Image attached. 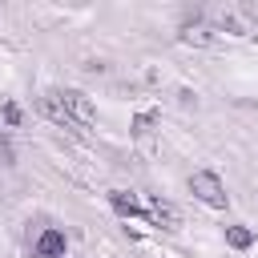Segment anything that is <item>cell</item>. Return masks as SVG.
Instances as JSON below:
<instances>
[{"instance_id": "1", "label": "cell", "mask_w": 258, "mask_h": 258, "mask_svg": "<svg viewBox=\"0 0 258 258\" xmlns=\"http://www.w3.org/2000/svg\"><path fill=\"white\" fill-rule=\"evenodd\" d=\"M189 189H194V198H202L206 206H214V210H226V185H222V177H218V173H210V169H198V173L189 177Z\"/></svg>"}, {"instance_id": "2", "label": "cell", "mask_w": 258, "mask_h": 258, "mask_svg": "<svg viewBox=\"0 0 258 258\" xmlns=\"http://www.w3.org/2000/svg\"><path fill=\"white\" fill-rule=\"evenodd\" d=\"M141 214H145L149 222L165 226V230H177V210H173L169 202H161V198H149V202L141 206Z\"/></svg>"}, {"instance_id": "3", "label": "cell", "mask_w": 258, "mask_h": 258, "mask_svg": "<svg viewBox=\"0 0 258 258\" xmlns=\"http://www.w3.org/2000/svg\"><path fill=\"white\" fill-rule=\"evenodd\" d=\"M64 254V234L60 230H44L36 238V258H60Z\"/></svg>"}, {"instance_id": "4", "label": "cell", "mask_w": 258, "mask_h": 258, "mask_svg": "<svg viewBox=\"0 0 258 258\" xmlns=\"http://www.w3.org/2000/svg\"><path fill=\"white\" fill-rule=\"evenodd\" d=\"M109 202H113V210H117V214H129V218H133V214H141V202H137L133 194H125V189H113V194H109Z\"/></svg>"}, {"instance_id": "5", "label": "cell", "mask_w": 258, "mask_h": 258, "mask_svg": "<svg viewBox=\"0 0 258 258\" xmlns=\"http://www.w3.org/2000/svg\"><path fill=\"white\" fill-rule=\"evenodd\" d=\"M226 242H230L234 250H246V246L254 242V234H250L246 226H226Z\"/></svg>"}, {"instance_id": "6", "label": "cell", "mask_w": 258, "mask_h": 258, "mask_svg": "<svg viewBox=\"0 0 258 258\" xmlns=\"http://www.w3.org/2000/svg\"><path fill=\"white\" fill-rule=\"evenodd\" d=\"M4 121H8V125H20V109H16L12 101H4Z\"/></svg>"}, {"instance_id": "7", "label": "cell", "mask_w": 258, "mask_h": 258, "mask_svg": "<svg viewBox=\"0 0 258 258\" xmlns=\"http://www.w3.org/2000/svg\"><path fill=\"white\" fill-rule=\"evenodd\" d=\"M149 125H153V113H145V117H137V133H149Z\"/></svg>"}, {"instance_id": "8", "label": "cell", "mask_w": 258, "mask_h": 258, "mask_svg": "<svg viewBox=\"0 0 258 258\" xmlns=\"http://www.w3.org/2000/svg\"><path fill=\"white\" fill-rule=\"evenodd\" d=\"M246 16H250V20L258 24V4H250V8H246Z\"/></svg>"}]
</instances>
